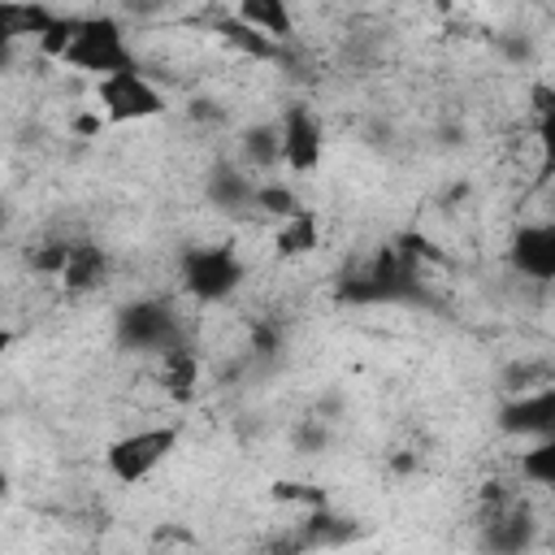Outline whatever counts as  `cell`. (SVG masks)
<instances>
[{"instance_id": "6da1fadb", "label": "cell", "mask_w": 555, "mask_h": 555, "mask_svg": "<svg viewBox=\"0 0 555 555\" xmlns=\"http://www.w3.org/2000/svg\"><path fill=\"white\" fill-rule=\"evenodd\" d=\"M61 65H69L78 74H91L100 82V78H113L121 69H134L139 56H134V48L126 39V26L113 13H78L74 43L65 48Z\"/></svg>"}, {"instance_id": "7a4b0ae2", "label": "cell", "mask_w": 555, "mask_h": 555, "mask_svg": "<svg viewBox=\"0 0 555 555\" xmlns=\"http://www.w3.org/2000/svg\"><path fill=\"white\" fill-rule=\"evenodd\" d=\"M247 278L243 256L230 243H199L186 247L178 260V282L195 304H225Z\"/></svg>"}, {"instance_id": "3957f363", "label": "cell", "mask_w": 555, "mask_h": 555, "mask_svg": "<svg viewBox=\"0 0 555 555\" xmlns=\"http://www.w3.org/2000/svg\"><path fill=\"white\" fill-rule=\"evenodd\" d=\"M178 425H139L104 447V473L117 486H139L178 451Z\"/></svg>"}, {"instance_id": "277c9868", "label": "cell", "mask_w": 555, "mask_h": 555, "mask_svg": "<svg viewBox=\"0 0 555 555\" xmlns=\"http://www.w3.org/2000/svg\"><path fill=\"white\" fill-rule=\"evenodd\" d=\"M95 108L104 113V121L130 126V121H152V117H160L169 104H165V91L147 78V69L134 65V69H121V74L95 82Z\"/></svg>"}, {"instance_id": "5b68a950", "label": "cell", "mask_w": 555, "mask_h": 555, "mask_svg": "<svg viewBox=\"0 0 555 555\" xmlns=\"http://www.w3.org/2000/svg\"><path fill=\"white\" fill-rule=\"evenodd\" d=\"M117 343L130 347V351H147V356L160 360L165 351H173L186 338H182V321H178V312L169 304H160V299H134V304H126L117 312Z\"/></svg>"}, {"instance_id": "8992f818", "label": "cell", "mask_w": 555, "mask_h": 555, "mask_svg": "<svg viewBox=\"0 0 555 555\" xmlns=\"http://www.w3.org/2000/svg\"><path fill=\"white\" fill-rule=\"evenodd\" d=\"M282 169L308 178L321 169V156H325V121L317 117L312 104H286L282 117Z\"/></svg>"}, {"instance_id": "52a82bcc", "label": "cell", "mask_w": 555, "mask_h": 555, "mask_svg": "<svg viewBox=\"0 0 555 555\" xmlns=\"http://www.w3.org/2000/svg\"><path fill=\"white\" fill-rule=\"evenodd\" d=\"M499 434L516 442H542L555 434V386H538L525 395H507L499 403Z\"/></svg>"}, {"instance_id": "ba28073f", "label": "cell", "mask_w": 555, "mask_h": 555, "mask_svg": "<svg viewBox=\"0 0 555 555\" xmlns=\"http://www.w3.org/2000/svg\"><path fill=\"white\" fill-rule=\"evenodd\" d=\"M507 260L529 282H555V221H529L512 234Z\"/></svg>"}, {"instance_id": "9c48e42d", "label": "cell", "mask_w": 555, "mask_h": 555, "mask_svg": "<svg viewBox=\"0 0 555 555\" xmlns=\"http://www.w3.org/2000/svg\"><path fill=\"white\" fill-rule=\"evenodd\" d=\"M238 165L247 173H273L282 165V126L278 121H251L238 134Z\"/></svg>"}, {"instance_id": "30bf717a", "label": "cell", "mask_w": 555, "mask_h": 555, "mask_svg": "<svg viewBox=\"0 0 555 555\" xmlns=\"http://www.w3.org/2000/svg\"><path fill=\"white\" fill-rule=\"evenodd\" d=\"M212 30L234 48V52H243L247 61H282V43H273V39H264L256 26H247L234 9L230 13H217V22H212Z\"/></svg>"}, {"instance_id": "8fae6325", "label": "cell", "mask_w": 555, "mask_h": 555, "mask_svg": "<svg viewBox=\"0 0 555 555\" xmlns=\"http://www.w3.org/2000/svg\"><path fill=\"white\" fill-rule=\"evenodd\" d=\"M199 373H204V360H199V351H195L191 343H178L173 351L160 356V386H165L178 403H186V399L199 390Z\"/></svg>"}, {"instance_id": "7c38bea8", "label": "cell", "mask_w": 555, "mask_h": 555, "mask_svg": "<svg viewBox=\"0 0 555 555\" xmlns=\"http://www.w3.org/2000/svg\"><path fill=\"white\" fill-rule=\"evenodd\" d=\"M104 278H108L104 247L100 243H87V238H74L69 260H65V273H61V286L65 291H95Z\"/></svg>"}, {"instance_id": "4fadbf2b", "label": "cell", "mask_w": 555, "mask_h": 555, "mask_svg": "<svg viewBox=\"0 0 555 555\" xmlns=\"http://www.w3.org/2000/svg\"><path fill=\"white\" fill-rule=\"evenodd\" d=\"M247 26H256L264 39H273V43H295V13H291V4H282V0H243L238 9H234Z\"/></svg>"}, {"instance_id": "5bb4252c", "label": "cell", "mask_w": 555, "mask_h": 555, "mask_svg": "<svg viewBox=\"0 0 555 555\" xmlns=\"http://www.w3.org/2000/svg\"><path fill=\"white\" fill-rule=\"evenodd\" d=\"M317 243H321V221L312 208L295 212L291 221H278V234H273L278 256H308Z\"/></svg>"}, {"instance_id": "9a60e30c", "label": "cell", "mask_w": 555, "mask_h": 555, "mask_svg": "<svg viewBox=\"0 0 555 555\" xmlns=\"http://www.w3.org/2000/svg\"><path fill=\"white\" fill-rule=\"evenodd\" d=\"M516 473H520L529 486L555 494V434L542 438V442H529V447L520 451V460H516Z\"/></svg>"}, {"instance_id": "2e32d148", "label": "cell", "mask_w": 555, "mask_h": 555, "mask_svg": "<svg viewBox=\"0 0 555 555\" xmlns=\"http://www.w3.org/2000/svg\"><path fill=\"white\" fill-rule=\"evenodd\" d=\"M251 208H260V212H269V217H278V221H291L295 212H304L299 195H295L286 182H260Z\"/></svg>"}, {"instance_id": "e0dca14e", "label": "cell", "mask_w": 555, "mask_h": 555, "mask_svg": "<svg viewBox=\"0 0 555 555\" xmlns=\"http://www.w3.org/2000/svg\"><path fill=\"white\" fill-rule=\"evenodd\" d=\"M533 143H538V156H542V169H555V108L542 113L533 121Z\"/></svg>"}]
</instances>
